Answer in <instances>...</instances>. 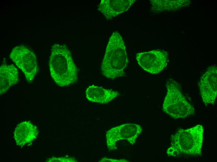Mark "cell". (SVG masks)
I'll return each mask as SVG.
<instances>
[{
    "instance_id": "obj_1",
    "label": "cell",
    "mask_w": 217,
    "mask_h": 162,
    "mask_svg": "<svg viewBox=\"0 0 217 162\" xmlns=\"http://www.w3.org/2000/svg\"><path fill=\"white\" fill-rule=\"evenodd\" d=\"M49 66L51 76L59 86H67L77 81V69L66 45L56 44L52 46Z\"/></svg>"
},
{
    "instance_id": "obj_2",
    "label": "cell",
    "mask_w": 217,
    "mask_h": 162,
    "mask_svg": "<svg viewBox=\"0 0 217 162\" xmlns=\"http://www.w3.org/2000/svg\"><path fill=\"white\" fill-rule=\"evenodd\" d=\"M128 63L124 40L119 33L114 32L109 39L102 63V74L112 79L124 76Z\"/></svg>"
},
{
    "instance_id": "obj_3",
    "label": "cell",
    "mask_w": 217,
    "mask_h": 162,
    "mask_svg": "<svg viewBox=\"0 0 217 162\" xmlns=\"http://www.w3.org/2000/svg\"><path fill=\"white\" fill-rule=\"evenodd\" d=\"M203 131V127L200 125L179 130L171 136V145L166 150L168 156H176L183 154L201 155Z\"/></svg>"
},
{
    "instance_id": "obj_4",
    "label": "cell",
    "mask_w": 217,
    "mask_h": 162,
    "mask_svg": "<svg viewBox=\"0 0 217 162\" xmlns=\"http://www.w3.org/2000/svg\"><path fill=\"white\" fill-rule=\"evenodd\" d=\"M178 83L173 79L167 82V93L163 110L174 119L184 118L194 113V107L187 101L181 92Z\"/></svg>"
},
{
    "instance_id": "obj_5",
    "label": "cell",
    "mask_w": 217,
    "mask_h": 162,
    "mask_svg": "<svg viewBox=\"0 0 217 162\" xmlns=\"http://www.w3.org/2000/svg\"><path fill=\"white\" fill-rule=\"evenodd\" d=\"M9 57L23 73L27 82L31 83L38 71L35 54L25 46L19 45L12 49Z\"/></svg>"
},
{
    "instance_id": "obj_6",
    "label": "cell",
    "mask_w": 217,
    "mask_h": 162,
    "mask_svg": "<svg viewBox=\"0 0 217 162\" xmlns=\"http://www.w3.org/2000/svg\"><path fill=\"white\" fill-rule=\"evenodd\" d=\"M142 130L140 125L130 123L122 124L110 129L106 134V142L109 150H116L117 142L122 140H126L131 145H133Z\"/></svg>"
},
{
    "instance_id": "obj_7",
    "label": "cell",
    "mask_w": 217,
    "mask_h": 162,
    "mask_svg": "<svg viewBox=\"0 0 217 162\" xmlns=\"http://www.w3.org/2000/svg\"><path fill=\"white\" fill-rule=\"evenodd\" d=\"M167 56L165 51L153 50L137 54L136 59L139 65L144 70L152 74H157L166 66Z\"/></svg>"
},
{
    "instance_id": "obj_8",
    "label": "cell",
    "mask_w": 217,
    "mask_h": 162,
    "mask_svg": "<svg viewBox=\"0 0 217 162\" xmlns=\"http://www.w3.org/2000/svg\"><path fill=\"white\" fill-rule=\"evenodd\" d=\"M217 69L215 66L210 67L200 78L199 87L204 104L214 105L217 97Z\"/></svg>"
},
{
    "instance_id": "obj_9",
    "label": "cell",
    "mask_w": 217,
    "mask_h": 162,
    "mask_svg": "<svg viewBox=\"0 0 217 162\" xmlns=\"http://www.w3.org/2000/svg\"><path fill=\"white\" fill-rule=\"evenodd\" d=\"M135 0H102L98 6L100 11L107 19H111L126 11Z\"/></svg>"
},
{
    "instance_id": "obj_10",
    "label": "cell",
    "mask_w": 217,
    "mask_h": 162,
    "mask_svg": "<svg viewBox=\"0 0 217 162\" xmlns=\"http://www.w3.org/2000/svg\"><path fill=\"white\" fill-rule=\"evenodd\" d=\"M38 133L37 127L30 122L26 121L17 125L14 133V137L17 145L23 146L36 139Z\"/></svg>"
},
{
    "instance_id": "obj_11",
    "label": "cell",
    "mask_w": 217,
    "mask_h": 162,
    "mask_svg": "<svg viewBox=\"0 0 217 162\" xmlns=\"http://www.w3.org/2000/svg\"><path fill=\"white\" fill-rule=\"evenodd\" d=\"M85 94L89 101L101 104L107 103L120 95L117 91L93 85L86 89Z\"/></svg>"
},
{
    "instance_id": "obj_12",
    "label": "cell",
    "mask_w": 217,
    "mask_h": 162,
    "mask_svg": "<svg viewBox=\"0 0 217 162\" xmlns=\"http://www.w3.org/2000/svg\"><path fill=\"white\" fill-rule=\"evenodd\" d=\"M19 81L18 72L13 64H2L0 67V94L5 93Z\"/></svg>"
},
{
    "instance_id": "obj_13",
    "label": "cell",
    "mask_w": 217,
    "mask_h": 162,
    "mask_svg": "<svg viewBox=\"0 0 217 162\" xmlns=\"http://www.w3.org/2000/svg\"><path fill=\"white\" fill-rule=\"evenodd\" d=\"M47 162H77L74 159L67 158H52L49 159L47 160Z\"/></svg>"
},
{
    "instance_id": "obj_14",
    "label": "cell",
    "mask_w": 217,
    "mask_h": 162,
    "mask_svg": "<svg viewBox=\"0 0 217 162\" xmlns=\"http://www.w3.org/2000/svg\"><path fill=\"white\" fill-rule=\"evenodd\" d=\"M100 162H130L126 160L123 159L118 160L104 157L101 159L99 161Z\"/></svg>"
}]
</instances>
